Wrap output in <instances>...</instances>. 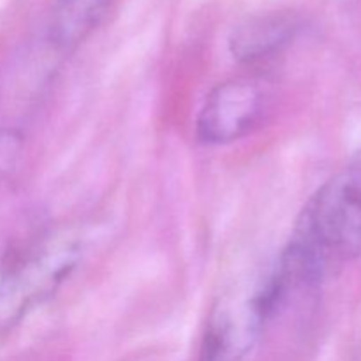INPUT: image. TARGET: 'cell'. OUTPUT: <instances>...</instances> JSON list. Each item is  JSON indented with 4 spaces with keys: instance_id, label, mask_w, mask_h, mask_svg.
I'll use <instances>...</instances> for the list:
<instances>
[{
    "instance_id": "6da1fadb",
    "label": "cell",
    "mask_w": 361,
    "mask_h": 361,
    "mask_svg": "<svg viewBox=\"0 0 361 361\" xmlns=\"http://www.w3.org/2000/svg\"><path fill=\"white\" fill-rule=\"evenodd\" d=\"M361 254V164L338 171L305 204L270 281L284 305L312 291Z\"/></svg>"
},
{
    "instance_id": "7a4b0ae2",
    "label": "cell",
    "mask_w": 361,
    "mask_h": 361,
    "mask_svg": "<svg viewBox=\"0 0 361 361\" xmlns=\"http://www.w3.org/2000/svg\"><path fill=\"white\" fill-rule=\"evenodd\" d=\"M81 243L67 231L13 247L0 267V328L20 323L56 295L81 259Z\"/></svg>"
},
{
    "instance_id": "3957f363",
    "label": "cell",
    "mask_w": 361,
    "mask_h": 361,
    "mask_svg": "<svg viewBox=\"0 0 361 361\" xmlns=\"http://www.w3.org/2000/svg\"><path fill=\"white\" fill-rule=\"evenodd\" d=\"M274 316L264 279L226 293L208 316L197 361H245Z\"/></svg>"
},
{
    "instance_id": "277c9868",
    "label": "cell",
    "mask_w": 361,
    "mask_h": 361,
    "mask_svg": "<svg viewBox=\"0 0 361 361\" xmlns=\"http://www.w3.org/2000/svg\"><path fill=\"white\" fill-rule=\"evenodd\" d=\"M270 97L256 78L222 81L204 99L196 120V136L204 145H229L243 140L264 120Z\"/></svg>"
},
{
    "instance_id": "5b68a950",
    "label": "cell",
    "mask_w": 361,
    "mask_h": 361,
    "mask_svg": "<svg viewBox=\"0 0 361 361\" xmlns=\"http://www.w3.org/2000/svg\"><path fill=\"white\" fill-rule=\"evenodd\" d=\"M298 28V20L286 11L254 14L231 32L229 51L245 66L267 63L291 44Z\"/></svg>"
},
{
    "instance_id": "8992f818",
    "label": "cell",
    "mask_w": 361,
    "mask_h": 361,
    "mask_svg": "<svg viewBox=\"0 0 361 361\" xmlns=\"http://www.w3.org/2000/svg\"><path fill=\"white\" fill-rule=\"evenodd\" d=\"M113 0H56L51 41L60 51L76 49L102 21Z\"/></svg>"
},
{
    "instance_id": "52a82bcc",
    "label": "cell",
    "mask_w": 361,
    "mask_h": 361,
    "mask_svg": "<svg viewBox=\"0 0 361 361\" xmlns=\"http://www.w3.org/2000/svg\"><path fill=\"white\" fill-rule=\"evenodd\" d=\"M353 361H361V353H358V355H356L355 358H353Z\"/></svg>"
}]
</instances>
